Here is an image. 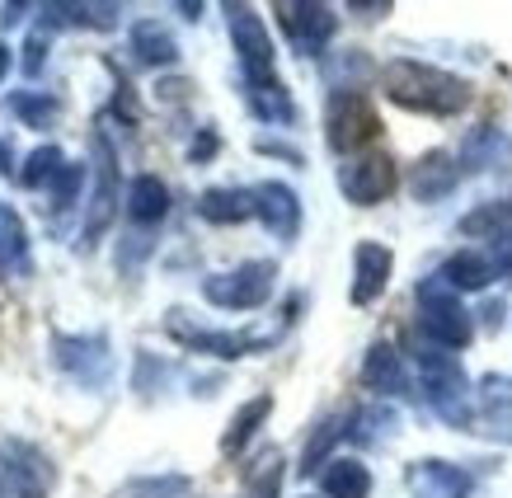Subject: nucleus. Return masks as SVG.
I'll use <instances>...</instances> for the list:
<instances>
[{
    "mask_svg": "<svg viewBox=\"0 0 512 498\" xmlns=\"http://www.w3.org/2000/svg\"><path fill=\"white\" fill-rule=\"evenodd\" d=\"M376 80H381V94L395 109L423 113V118H461L470 109V99H475L466 76L419 62V57H395V62L381 66Z\"/></svg>",
    "mask_w": 512,
    "mask_h": 498,
    "instance_id": "1",
    "label": "nucleus"
},
{
    "mask_svg": "<svg viewBox=\"0 0 512 498\" xmlns=\"http://www.w3.org/2000/svg\"><path fill=\"white\" fill-rule=\"evenodd\" d=\"M414 362H419V386L428 409L447 428H456V433H475V390H470V376L461 367V358L423 339L414 348Z\"/></svg>",
    "mask_w": 512,
    "mask_h": 498,
    "instance_id": "2",
    "label": "nucleus"
},
{
    "mask_svg": "<svg viewBox=\"0 0 512 498\" xmlns=\"http://www.w3.org/2000/svg\"><path fill=\"white\" fill-rule=\"evenodd\" d=\"M90 174H94L90 203H85V221H80V240H76L80 254H94V245L118 226V198H127L123 170H118V146L104 137V127L90 132Z\"/></svg>",
    "mask_w": 512,
    "mask_h": 498,
    "instance_id": "3",
    "label": "nucleus"
},
{
    "mask_svg": "<svg viewBox=\"0 0 512 498\" xmlns=\"http://www.w3.org/2000/svg\"><path fill=\"white\" fill-rule=\"evenodd\" d=\"M52 367L80 386L85 395H104L118 376V358H113V339L104 329H90V334H66V329H52Z\"/></svg>",
    "mask_w": 512,
    "mask_h": 498,
    "instance_id": "4",
    "label": "nucleus"
},
{
    "mask_svg": "<svg viewBox=\"0 0 512 498\" xmlns=\"http://www.w3.org/2000/svg\"><path fill=\"white\" fill-rule=\"evenodd\" d=\"M282 329L287 325H273V329H217V325H198V320H188V311L165 315V334H170L179 348H188V353H207V358H221V362H240V358H254V353H268V348L282 339Z\"/></svg>",
    "mask_w": 512,
    "mask_h": 498,
    "instance_id": "5",
    "label": "nucleus"
},
{
    "mask_svg": "<svg viewBox=\"0 0 512 498\" xmlns=\"http://www.w3.org/2000/svg\"><path fill=\"white\" fill-rule=\"evenodd\" d=\"M414 306H419V329L423 339L447 348V353H461L475 339V320H470L461 292L451 287L442 273H428V278L414 287Z\"/></svg>",
    "mask_w": 512,
    "mask_h": 498,
    "instance_id": "6",
    "label": "nucleus"
},
{
    "mask_svg": "<svg viewBox=\"0 0 512 498\" xmlns=\"http://www.w3.org/2000/svg\"><path fill=\"white\" fill-rule=\"evenodd\" d=\"M278 292V264L273 259H245V264L226 268V273H207L202 278V301L212 311H264Z\"/></svg>",
    "mask_w": 512,
    "mask_h": 498,
    "instance_id": "7",
    "label": "nucleus"
},
{
    "mask_svg": "<svg viewBox=\"0 0 512 498\" xmlns=\"http://www.w3.org/2000/svg\"><path fill=\"white\" fill-rule=\"evenodd\" d=\"M381 137V113L372 109V99L362 90H348V94H329L325 104V141L334 156H362L372 151V141Z\"/></svg>",
    "mask_w": 512,
    "mask_h": 498,
    "instance_id": "8",
    "label": "nucleus"
},
{
    "mask_svg": "<svg viewBox=\"0 0 512 498\" xmlns=\"http://www.w3.org/2000/svg\"><path fill=\"white\" fill-rule=\"evenodd\" d=\"M226 33H231L235 62H240V80H273L278 76V47H273V33H268L264 15L235 0L226 5Z\"/></svg>",
    "mask_w": 512,
    "mask_h": 498,
    "instance_id": "9",
    "label": "nucleus"
},
{
    "mask_svg": "<svg viewBox=\"0 0 512 498\" xmlns=\"http://www.w3.org/2000/svg\"><path fill=\"white\" fill-rule=\"evenodd\" d=\"M57 466L43 447H33L24 437L0 442V498H52Z\"/></svg>",
    "mask_w": 512,
    "mask_h": 498,
    "instance_id": "10",
    "label": "nucleus"
},
{
    "mask_svg": "<svg viewBox=\"0 0 512 498\" xmlns=\"http://www.w3.org/2000/svg\"><path fill=\"white\" fill-rule=\"evenodd\" d=\"M282 38L292 43L296 57H329V43L339 33V15L325 0H278L273 5Z\"/></svg>",
    "mask_w": 512,
    "mask_h": 498,
    "instance_id": "11",
    "label": "nucleus"
},
{
    "mask_svg": "<svg viewBox=\"0 0 512 498\" xmlns=\"http://www.w3.org/2000/svg\"><path fill=\"white\" fill-rule=\"evenodd\" d=\"M400 188V165L386 151H362L339 165V193L353 207H381Z\"/></svg>",
    "mask_w": 512,
    "mask_h": 498,
    "instance_id": "12",
    "label": "nucleus"
},
{
    "mask_svg": "<svg viewBox=\"0 0 512 498\" xmlns=\"http://www.w3.org/2000/svg\"><path fill=\"white\" fill-rule=\"evenodd\" d=\"M123 24V5L118 0H47L38 5V33H52L57 29H99L109 33Z\"/></svg>",
    "mask_w": 512,
    "mask_h": 498,
    "instance_id": "13",
    "label": "nucleus"
},
{
    "mask_svg": "<svg viewBox=\"0 0 512 498\" xmlns=\"http://www.w3.org/2000/svg\"><path fill=\"white\" fill-rule=\"evenodd\" d=\"M404 484H409V498H470L475 494V475L456 461H442V456H419L404 466Z\"/></svg>",
    "mask_w": 512,
    "mask_h": 498,
    "instance_id": "14",
    "label": "nucleus"
},
{
    "mask_svg": "<svg viewBox=\"0 0 512 498\" xmlns=\"http://www.w3.org/2000/svg\"><path fill=\"white\" fill-rule=\"evenodd\" d=\"M395 273V249L381 240H357L353 245V282H348V301L353 306H376L390 287Z\"/></svg>",
    "mask_w": 512,
    "mask_h": 498,
    "instance_id": "15",
    "label": "nucleus"
},
{
    "mask_svg": "<svg viewBox=\"0 0 512 498\" xmlns=\"http://www.w3.org/2000/svg\"><path fill=\"white\" fill-rule=\"evenodd\" d=\"M254 217L264 221V231L273 240L292 245L296 235H301V198H296V188L282 184V179L254 184Z\"/></svg>",
    "mask_w": 512,
    "mask_h": 498,
    "instance_id": "16",
    "label": "nucleus"
},
{
    "mask_svg": "<svg viewBox=\"0 0 512 498\" xmlns=\"http://www.w3.org/2000/svg\"><path fill=\"white\" fill-rule=\"evenodd\" d=\"M461 179H466V170H461V156H451V151H423V156L409 165V193H414V203H423V207L451 198Z\"/></svg>",
    "mask_w": 512,
    "mask_h": 498,
    "instance_id": "17",
    "label": "nucleus"
},
{
    "mask_svg": "<svg viewBox=\"0 0 512 498\" xmlns=\"http://www.w3.org/2000/svg\"><path fill=\"white\" fill-rule=\"evenodd\" d=\"M475 433L512 447V376H498V372L480 376V390H475Z\"/></svg>",
    "mask_w": 512,
    "mask_h": 498,
    "instance_id": "18",
    "label": "nucleus"
},
{
    "mask_svg": "<svg viewBox=\"0 0 512 498\" xmlns=\"http://www.w3.org/2000/svg\"><path fill=\"white\" fill-rule=\"evenodd\" d=\"M362 386L372 390L376 400H400V395H409V372H404V358L400 348L386 339H376L372 348H367V358H362Z\"/></svg>",
    "mask_w": 512,
    "mask_h": 498,
    "instance_id": "19",
    "label": "nucleus"
},
{
    "mask_svg": "<svg viewBox=\"0 0 512 498\" xmlns=\"http://www.w3.org/2000/svg\"><path fill=\"white\" fill-rule=\"evenodd\" d=\"M170 184L160 179V174H137L132 184H127V198H123V212L127 221L137 226V231H156L160 221L170 217Z\"/></svg>",
    "mask_w": 512,
    "mask_h": 498,
    "instance_id": "20",
    "label": "nucleus"
},
{
    "mask_svg": "<svg viewBox=\"0 0 512 498\" xmlns=\"http://www.w3.org/2000/svg\"><path fill=\"white\" fill-rule=\"evenodd\" d=\"M240 90H245V109L268 127H296V99L292 90L282 85V76L273 80H240Z\"/></svg>",
    "mask_w": 512,
    "mask_h": 498,
    "instance_id": "21",
    "label": "nucleus"
},
{
    "mask_svg": "<svg viewBox=\"0 0 512 498\" xmlns=\"http://www.w3.org/2000/svg\"><path fill=\"white\" fill-rule=\"evenodd\" d=\"M198 217L212 226H240L254 217V188L240 184H212L198 193Z\"/></svg>",
    "mask_w": 512,
    "mask_h": 498,
    "instance_id": "22",
    "label": "nucleus"
},
{
    "mask_svg": "<svg viewBox=\"0 0 512 498\" xmlns=\"http://www.w3.org/2000/svg\"><path fill=\"white\" fill-rule=\"evenodd\" d=\"M273 405H278V400H273V395L264 390V395H254V400H245V405L235 409L231 423H226V433H221V456H226V461L245 456V447L254 442V437H259V428L268 423Z\"/></svg>",
    "mask_w": 512,
    "mask_h": 498,
    "instance_id": "23",
    "label": "nucleus"
},
{
    "mask_svg": "<svg viewBox=\"0 0 512 498\" xmlns=\"http://www.w3.org/2000/svg\"><path fill=\"white\" fill-rule=\"evenodd\" d=\"M372 466L357 456H334L320 470V498H372Z\"/></svg>",
    "mask_w": 512,
    "mask_h": 498,
    "instance_id": "24",
    "label": "nucleus"
},
{
    "mask_svg": "<svg viewBox=\"0 0 512 498\" xmlns=\"http://www.w3.org/2000/svg\"><path fill=\"white\" fill-rule=\"evenodd\" d=\"M33 259H29V231L10 203H0V278H29Z\"/></svg>",
    "mask_w": 512,
    "mask_h": 498,
    "instance_id": "25",
    "label": "nucleus"
},
{
    "mask_svg": "<svg viewBox=\"0 0 512 498\" xmlns=\"http://www.w3.org/2000/svg\"><path fill=\"white\" fill-rule=\"evenodd\" d=\"M381 76L372 66V57L362 52V47H339V52H329L325 57V85L334 94H348V90H367V80Z\"/></svg>",
    "mask_w": 512,
    "mask_h": 498,
    "instance_id": "26",
    "label": "nucleus"
},
{
    "mask_svg": "<svg viewBox=\"0 0 512 498\" xmlns=\"http://www.w3.org/2000/svg\"><path fill=\"white\" fill-rule=\"evenodd\" d=\"M132 57H137L141 66L160 71V66L179 62V43H174V33L165 29L160 19H137V24H132Z\"/></svg>",
    "mask_w": 512,
    "mask_h": 498,
    "instance_id": "27",
    "label": "nucleus"
},
{
    "mask_svg": "<svg viewBox=\"0 0 512 498\" xmlns=\"http://www.w3.org/2000/svg\"><path fill=\"white\" fill-rule=\"evenodd\" d=\"M400 433V414L381 400V405H357L348 409V442H362V447H381Z\"/></svg>",
    "mask_w": 512,
    "mask_h": 498,
    "instance_id": "28",
    "label": "nucleus"
},
{
    "mask_svg": "<svg viewBox=\"0 0 512 498\" xmlns=\"http://www.w3.org/2000/svg\"><path fill=\"white\" fill-rule=\"evenodd\" d=\"M437 273H442L456 292H484V287L494 282V264L484 259V249H456V254L442 259Z\"/></svg>",
    "mask_w": 512,
    "mask_h": 498,
    "instance_id": "29",
    "label": "nucleus"
},
{
    "mask_svg": "<svg viewBox=\"0 0 512 498\" xmlns=\"http://www.w3.org/2000/svg\"><path fill=\"white\" fill-rule=\"evenodd\" d=\"M348 442V414H325L315 423V433L306 437V452H301V475H315L334 461V447Z\"/></svg>",
    "mask_w": 512,
    "mask_h": 498,
    "instance_id": "30",
    "label": "nucleus"
},
{
    "mask_svg": "<svg viewBox=\"0 0 512 498\" xmlns=\"http://www.w3.org/2000/svg\"><path fill=\"white\" fill-rule=\"evenodd\" d=\"M5 109L15 113L24 127H52L62 118V99H57V94H43V90H15L5 99Z\"/></svg>",
    "mask_w": 512,
    "mask_h": 498,
    "instance_id": "31",
    "label": "nucleus"
},
{
    "mask_svg": "<svg viewBox=\"0 0 512 498\" xmlns=\"http://www.w3.org/2000/svg\"><path fill=\"white\" fill-rule=\"evenodd\" d=\"M62 165H66V151L47 141V146H38V151H29V156H24V165H19V188L43 193V188L62 174Z\"/></svg>",
    "mask_w": 512,
    "mask_h": 498,
    "instance_id": "32",
    "label": "nucleus"
},
{
    "mask_svg": "<svg viewBox=\"0 0 512 498\" xmlns=\"http://www.w3.org/2000/svg\"><path fill=\"white\" fill-rule=\"evenodd\" d=\"M109 498H193L188 475H137V480L118 484Z\"/></svg>",
    "mask_w": 512,
    "mask_h": 498,
    "instance_id": "33",
    "label": "nucleus"
},
{
    "mask_svg": "<svg viewBox=\"0 0 512 498\" xmlns=\"http://www.w3.org/2000/svg\"><path fill=\"white\" fill-rule=\"evenodd\" d=\"M245 480H249V498H278L282 480H287V461H282L278 447H268V452L245 470Z\"/></svg>",
    "mask_w": 512,
    "mask_h": 498,
    "instance_id": "34",
    "label": "nucleus"
},
{
    "mask_svg": "<svg viewBox=\"0 0 512 498\" xmlns=\"http://www.w3.org/2000/svg\"><path fill=\"white\" fill-rule=\"evenodd\" d=\"M85 174H90V165H80V160H66L62 174H57V179L43 188L47 207H52V212H71V207H76V198H80V188H85Z\"/></svg>",
    "mask_w": 512,
    "mask_h": 498,
    "instance_id": "35",
    "label": "nucleus"
},
{
    "mask_svg": "<svg viewBox=\"0 0 512 498\" xmlns=\"http://www.w3.org/2000/svg\"><path fill=\"white\" fill-rule=\"evenodd\" d=\"M503 226H512V203H484L461 217V235H475V240H494Z\"/></svg>",
    "mask_w": 512,
    "mask_h": 498,
    "instance_id": "36",
    "label": "nucleus"
},
{
    "mask_svg": "<svg viewBox=\"0 0 512 498\" xmlns=\"http://www.w3.org/2000/svg\"><path fill=\"white\" fill-rule=\"evenodd\" d=\"M174 376V362L156 358V353H146V348H137V372H132V390H137L141 400H151L156 390H165V381Z\"/></svg>",
    "mask_w": 512,
    "mask_h": 498,
    "instance_id": "37",
    "label": "nucleus"
},
{
    "mask_svg": "<svg viewBox=\"0 0 512 498\" xmlns=\"http://www.w3.org/2000/svg\"><path fill=\"white\" fill-rule=\"evenodd\" d=\"M498 156V127L494 123H480L475 132L466 137V151H461V170H484L494 165Z\"/></svg>",
    "mask_w": 512,
    "mask_h": 498,
    "instance_id": "38",
    "label": "nucleus"
},
{
    "mask_svg": "<svg viewBox=\"0 0 512 498\" xmlns=\"http://www.w3.org/2000/svg\"><path fill=\"white\" fill-rule=\"evenodd\" d=\"M151 249H156L151 231H127L123 240H118V268H123V273H137V268L151 259Z\"/></svg>",
    "mask_w": 512,
    "mask_h": 498,
    "instance_id": "39",
    "label": "nucleus"
},
{
    "mask_svg": "<svg viewBox=\"0 0 512 498\" xmlns=\"http://www.w3.org/2000/svg\"><path fill=\"white\" fill-rule=\"evenodd\" d=\"M484 259L494 264V278H503L512 287V226H503L494 240H484Z\"/></svg>",
    "mask_w": 512,
    "mask_h": 498,
    "instance_id": "40",
    "label": "nucleus"
},
{
    "mask_svg": "<svg viewBox=\"0 0 512 498\" xmlns=\"http://www.w3.org/2000/svg\"><path fill=\"white\" fill-rule=\"evenodd\" d=\"M254 151H259V156H273V160H287V165H306V156L296 151L292 141H278V137H259Z\"/></svg>",
    "mask_w": 512,
    "mask_h": 498,
    "instance_id": "41",
    "label": "nucleus"
},
{
    "mask_svg": "<svg viewBox=\"0 0 512 498\" xmlns=\"http://www.w3.org/2000/svg\"><path fill=\"white\" fill-rule=\"evenodd\" d=\"M47 52H52V43H47V33H33L29 43H24V76H38L47 66Z\"/></svg>",
    "mask_w": 512,
    "mask_h": 498,
    "instance_id": "42",
    "label": "nucleus"
},
{
    "mask_svg": "<svg viewBox=\"0 0 512 498\" xmlns=\"http://www.w3.org/2000/svg\"><path fill=\"white\" fill-rule=\"evenodd\" d=\"M217 146H221V137L212 132V127H202L198 137H193V146H188V160H193V165H202V160L217 156Z\"/></svg>",
    "mask_w": 512,
    "mask_h": 498,
    "instance_id": "43",
    "label": "nucleus"
},
{
    "mask_svg": "<svg viewBox=\"0 0 512 498\" xmlns=\"http://www.w3.org/2000/svg\"><path fill=\"white\" fill-rule=\"evenodd\" d=\"M29 10H33V5H24V0H15V5H0V29H15Z\"/></svg>",
    "mask_w": 512,
    "mask_h": 498,
    "instance_id": "44",
    "label": "nucleus"
},
{
    "mask_svg": "<svg viewBox=\"0 0 512 498\" xmlns=\"http://www.w3.org/2000/svg\"><path fill=\"white\" fill-rule=\"evenodd\" d=\"M357 19H381V15H390V0H376V5H362V0H353L348 5Z\"/></svg>",
    "mask_w": 512,
    "mask_h": 498,
    "instance_id": "45",
    "label": "nucleus"
},
{
    "mask_svg": "<svg viewBox=\"0 0 512 498\" xmlns=\"http://www.w3.org/2000/svg\"><path fill=\"white\" fill-rule=\"evenodd\" d=\"M0 174H15V179H19V170H15V146H10V137H0Z\"/></svg>",
    "mask_w": 512,
    "mask_h": 498,
    "instance_id": "46",
    "label": "nucleus"
},
{
    "mask_svg": "<svg viewBox=\"0 0 512 498\" xmlns=\"http://www.w3.org/2000/svg\"><path fill=\"white\" fill-rule=\"evenodd\" d=\"M484 325H489V329L503 325V306H498V301H489V306H484Z\"/></svg>",
    "mask_w": 512,
    "mask_h": 498,
    "instance_id": "47",
    "label": "nucleus"
},
{
    "mask_svg": "<svg viewBox=\"0 0 512 498\" xmlns=\"http://www.w3.org/2000/svg\"><path fill=\"white\" fill-rule=\"evenodd\" d=\"M10 71V47H0V76Z\"/></svg>",
    "mask_w": 512,
    "mask_h": 498,
    "instance_id": "48",
    "label": "nucleus"
},
{
    "mask_svg": "<svg viewBox=\"0 0 512 498\" xmlns=\"http://www.w3.org/2000/svg\"><path fill=\"white\" fill-rule=\"evenodd\" d=\"M306 498H311V494H306Z\"/></svg>",
    "mask_w": 512,
    "mask_h": 498,
    "instance_id": "49",
    "label": "nucleus"
},
{
    "mask_svg": "<svg viewBox=\"0 0 512 498\" xmlns=\"http://www.w3.org/2000/svg\"><path fill=\"white\" fill-rule=\"evenodd\" d=\"M508 203H512V198H508Z\"/></svg>",
    "mask_w": 512,
    "mask_h": 498,
    "instance_id": "50",
    "label": "nucleus"
}]
</instances>
